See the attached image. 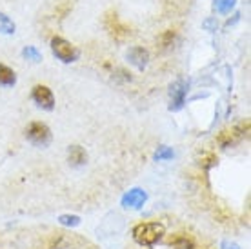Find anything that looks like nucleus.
Wrapping results in <instances>:
<instances>
[{"instance_id":"f257e3e1","label":"nucleus","mask_w":251,"mask_h":249,"mask_svg":"<svg viewBox=\"0 0 251 249\" xmlns=\"http://www.w3.org/2000/svg\"><path fill=\"white\" fill-rule=\"evenodd\" d=\"M166 235V227L160 222H144L133 227V240L140 246H155Z\"/></svg>"},{"instance_id":"f03ea898","label":"nucleus","mask_w":251,"mask_h":249,"mask_svg":"<svg viewBox=\"0 0 251 249\" xmlns=\"http://www.w3.org/2000/svg\"><path fill=\"white\" fill-rule=\"evenodd\" d=\"M51 51H53V55L57 56L58 60H62L66 64L75 62L76 58H78V55H80L75 46L62 37H55L51 40Z\"/></svg>"},{"instance_id":"7ed1b4c3","label":"nucleus","mask_w":251,"mask_h":249,"mask_svg":"<svg viewBox=\"0 0 251 249\" xmlns=\"http://www.w3.org/2000/svg\"><path fill=\"white\" fill-rule=\"evenodd\" d=\"M25 138L38 148H46L51 142V129L44 122H31L25 127Z\"/></svg>"},{"instance_id":"20e7f679","label":"nucleus","mask_w":251,"mask_h":249,"mask_svg":"<svg viewBox=\"0 0 251 249\" xmlns=\"http://www.w3.org/2000/svg\"><path fill=\"white\" fill-rule=\"evenodd\" d=\"M33 100L38 107H42L46 111H51L55 107V97L51 93V89L48 86H35L31 93Z\"/></svg>"},{"instance_id":"39448f33","label":"nucleus","mask_w":251,"mask_h":249,"mask_svg":"<svg viewBox=\"0 0 251 249\" xmlns=\"http://www.w3.org/2000/svg\"><path fill=\"white\" fill-rule=\"evenodd\" d=\"M248 129H250V124L246 122V124L235 125V127H231V129L222 131V133L219 135V144L222 146V148H229V146H233L235 142H239L240 138L246 135V131Z\"/></svg>"},{"instance_id":"423d86ee","label":"nucleus","mask_w":251,"mask_h":249,"mask_svg":"<svg viewBox=\"0 0 251 249\" xmlns=\"http://www.w3.org/2000/svg\"><path fill=\"white\" fill-rule=\"evenodd\" d=\"M186 93H188V84L184 80H176L170 87V99H171V111H178L186 102Z\"/></svg>"},{"instance_id":"0eeeda50","label":"nucleus","mask_w":251,"mask_h":249,"mask_svg":"<svg viewBox=\"0 0 251 249\" xmlns=\"http://www.w3.org/2000/svg\"><path fill=\"white\" fill-rule=\"evenodd\" d=\"M148 195L142 189H131L129 193H126L122 197V206L124 207H133V209H138V207L144 206Z\"/></svg>"},{"instance_id":"6e6552de","label":"nucleus","mask_w":251,"mask_h":249,"mask_svg":"<svg viewBox=\"0 0 251 249\" xmlns=\"http://www.w3.org/2000/svg\"><path fill=\"white\" fill-rule=\"evenodd\" d=\"M127 60L138 69H144L150 62V53L144 48H131L127 51Z\"/></svg>"},{"instance_id":"1a4fd4ad","label":"nucleus","mask_w":251,"mask_h":249,"mask_svg":"<svg viewBox=\"0 0 251 249\" xmlns=\"http://www.w3.org/2000/svg\"><path fill=\"white\" fill-rule=\"evenodd\" d=\"M68 162L75 168H80L88 162V153L82 146H69L68 149Z\"/></svg>"},{"instance_id":"9d476101","label":"nucleus","mask_w":251,"mask_h":249,"mask_svg":"<svg viewBox=\"0 0 251 249\" xmlns=\"http://www.w3.org/2000/svg\"><path fill=\"white\" fill-rule=\"evenodd\" d=\"M17 82V75L11 68H7L6 64H0V86H15Z\"/></svg>"},{"instance_id":"9b49d317","label":"nucleus","mask_w":251,"mask_h":249,"mask_svg":"<svg viewBox=\"0 0 251 249\" xmlns=\"http://www.w3.org/2000/svg\"><path fill=\"white\" fill-rule=\"evenodd\" d=\"M170 244L173 249H195L193 240L189 237H186V235H175L170 240Z\"/></svg>"},{"instance_id":"f8f14e48","label":"nucleus","mask_w":251,"mask_h":249,"mask_svg":"<svg viewBox=\"0 0 251 249\" xmlns=\"http://www.w3.org/2000/svg\"><path fill=\"white\" fill-rule=\"evenodd\" d=\"M235 4H237V0H215L213 7L215 11L220 13V15H227L235 7Z\"/></svg>"},{"instance_id":"ddd939ff","label":"nucleus","mask_w":251,"mask_h":249,"mask_svg":"<svg viewBox=\"0 0 251 249\" xmlns=\"http://www.w3.org/2000/svg\"><path fill=\"white\" fill-rule=\"evenodd\" d=\"M109 22H113V25H109V29H111V33H113V37H117V38H124L126 35H127V29H126L124 25L120 24L119 22V19H117V15H111V19H109Z\"/></svg>"},{"instance_id":"4468645a","label":"nucleus","mask_w":251,"mask_h":249,"mask_svg":"<svg viewBox=\"0 0 251 249\" xmlns=\"http://www.w3.org/2000/svg\"><path fill=\"white\" fill-rule=\"evenodd\" d=\"M0 33H6V35H13L15 33V24L13 20L7 17L6 13L0 11Z\"/></svg>"},{"instance_id":"2eb2a0df","label":"nucleus","mask_w":251,"mask_h":249,"mask_svg":"<svg viewBox=\"0 0 251 249\" xmlns=\"http://www.w3.org/2000/svg\"><path fill=\"white\" fill-rule=\"evenodd\" d=\"M22 55H24V58L31 60V62H40V60H42V55H40V51H38L37 48H33V46H27V48H24Z\"/></svg>"},{"instance_id":"dca6fc26","label":"nucleus","mask_w":251,"mask_h":249,"mask_svg":"<svg viewBox=\"0 0 251 249\" xmlns=\"http://www.w3.org/2000/svg\"><path fill=\"white\" fill-rule=\"evenodd\" d=\"M175 40H176V35L173 31L164 33L162 37H160V44H162L164 50H171V48L175 46Z\"/></svg>"},{"instance_id":"f3484780","label":"nucleus","mask_w":251,"mask_h":249,"mask_svg":"<svg viewBox=\"0 0 251 249\" xmlns=\"http://www.w3.org/2000/svg\"><path fill=\"white\" fill-rule=\"evenodd\" d=\"M170 158H173V151L168 148V146H160L157 149V153H155V160H170Z\"/></svg>"},{"instance_id":"a211bd4d","label":"nucleus","mask_w":251,"mask_h":249,"mask_svg":"<svg viewBox=\"0 0 251 249\" xmlns=\"http://www.w3.org/2000/svg\"><path fill=\"white\" fill-rule=\"evenodd\" d=\"M58 222L62 225H69V227H75V225L80 224V217H76V215H62V217L58 218Z\"/></svg>"},{"instance_id":"6ab92c4d","label":"nucleus","mask_w":251,"mask_h":249,"mask_svg":"<svg viewBox=\"0 0 251 249\" xmlns=\"http://www.w3.org/2000/svg\"><path fill=\"white\" fill-rule=\"evenodd\" d=\"M222 249H240L237 244H231V242H224L222 244Z\"/></svg>"}]
</instances>
